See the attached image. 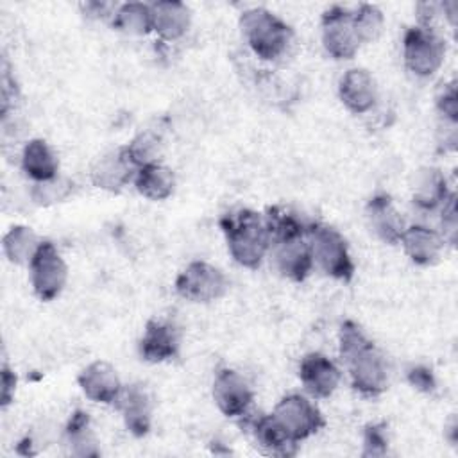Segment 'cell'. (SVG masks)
<instances>
[{"instance_id":"22","label":"cell","mask_w":458,"mask_h":458,"mask_svg":"<svg viewBox=\"0 0 458 458\" xmlns=\"http://www.w3.org/2000/svg\"><path fill=\"white\" fill-rule=\"evenodd\" d=\"M413 202L422 209L440 208L451 195L447 190V181L438 168L424 166L415 172L411 182Z\"/></svg>"},{"instance_id":"32","label":"cell","mask_w":458,"mask_h":458,"mask_svg":"<svg viewBox=\"0 0 458 458\" xmlns=\"http://www.w3.org/2000/svg\"><path fill=\"white\" fill-rule=\"evenodd\" d=\"M442 208V218H440V236L445 243L454 245L456 242V231H458V215H456V195L451 193L447 200L440 206Z\"/></svg>"},{"instance_id":"20","label":"cell","mask_w":458,"mask_h":458,"mask_svg":"<svg viewBox=\"0 0 458 458\" xmlns=\"http://www.w3.org/2000/svg\"><path fill=\"white\" fill-rule=\"evenodd\" d=\"M252 437L261 453L270 456H293L297 453V442L286 433V429L274 419V415H263L252 422Z\"/></svg>"},{"instance_id":"10","label":"cell","mask_w":458,"mask_h":458,"mask_svg":"<svg viewBox=\"0 0 458 458\" xmlns=\"http://www.w3.org/2000/svg\"><path fill=\"white\" fill-rule=\"evenodd\" d=\"M268 252L276 268L292 281H304L313 267V256L308 236H288L270 242Z\"/></svg>"},{"instance_id":"31","label":"cell","mask_w":458,"mask_h":458,"mask_svg":"<svg viewBox=\"0 0 458 458\" xmlns=\"http://www.w3.org/2000/svg\"><path fill=\"white\" fill-rule=\"evenodd\" d=\"M388 447L386 426L385 424H369L363 433V456H385Z\"/></svg>"},{"instance_id":"24","label":"cell","mask_w":458,"mask_h":458,"mask_svg":"<svg viewBox=\"0 0 458 458\" xmlns=\"http://www.w3.org/2000/svg\"><path fill=\"white\" fill-rule=\"evenodd\" d=\"M134 186L138 193L148 200H165L174 193L175 175L168 166L161 163H150L138 168L134 175Z\"/></svg>"},{"instance_id":"29","label":"cell","mask_w":458,"mask_h":458,"mask_svg":"<svg viewBox=\"0 0 458 458\" xmlns=\"http://www.w3.org/2000/svg\"><path fill=\"white\" fill-rule=\"evenodd\" d=\"M352 23H354L360 43H369V41H376L383 32L385 16L379 11V7L372 4H361L352 13Z\"/></svg>"},{"instance_id":"18","label":"cell","mask_w":458,"mask_h":458,"mask_svg":"<svg viewBox=\"0 0 458 458\" xmlns=\"http://www.w3.org/2000/svg\"><path fill=\"white\" fill-rule=\"evenodd\" d=\"M399 243L403 245L406 256L417 265L435 263L445 245L440 233L426 225H408L403 231Z\"/></svg>"},{"instance_id":"7","label":"cell","mask_w":458,"mask_h":458,"mask_svg":"<svg viewBox=\"0 0 458 458\" xmlns=\"http://www.w3.org/2000/svg\"><path fill=\"white\" fill-rule=\"evenodd\" d=\"M175 290L186 301L211 302L225 293L227 279L220 268L206 261H193L177 276Z\"/></svg>"},{"instance_id":"26","label":"cell","mask_w":458,"mask_h":458,"mask_svg":"<svg viewBox=\"0 0 458 458\" xmlns=\"http://www.w3.org/2000/svg\"><path fill=\"white\" fill-rule=\"evenodd\" d=\"M64 442H66L70 454H75V456H97L98 454L97 440L91 431L89 417L86 411L77 410L70 417V420L64 428Z\"/></svg>"},{"instance_id":"11","label":"cell","mask_w":458,"mask_h":458,"mask_svg":"<svg viewBox=\"0 0 458 458\" xmlns=\"http://www.w3.org/2000/svg\"><path fill=\"white\" fill-rule=\"evenodd\" d=\"M249 383L233 369H222L213 381V399L218 410L227 417H242L252 404Z\"/></svg>"},{"instance_id":"17","label":"cell","mask_w":458,"mask_h":458,"mask_svg":"<svg viewBox=\"0 0 458 458\" xmlns=\"http://www.w3.org/2000/svg\"><path fill=\"white\" fill-rule=\"evenodd\" d=\"M179 351V335L174 326L159 320H148L140 340V354L150 363H161L174 358Z\"/></svg>"},{"instance_id":"35","label":"cell","mask_w":458,"mask_h":458,"mask_svg":"<svg viewBox=\"0 0 458 458\" xmlns=\"http://www.w3.org/2000/svg\"><path fill=\"white\" fill-rule=\"evenodd\" d=\"M16 388V376L11 372L7 365L2 367V406H7L14 395Z\"/></svg>"},{"instance_id":"9","label":"cell","mask_w":458,"mask_h":458,"mask_svg":"<svg viewBox=\"0 0 458 458\" xmlns=\"http://www.w3.org/2000/svg\"><path fill=\"white\" fill-rule=\"evenodd\" d=\"M322 45L335 59H351L360 48L352 13L333 5L322 14Z\"/></svg>"},{"instance_id":"8","label":"cell","mask_w":458,"mask_h":458,"mask_svg":"<svg viewBox=\"0 0 458 458\" xmlns=\"http://www.w3.org/2000/svg\"><path fill=\"white\" fill-rule=\"evenodd\" d=\"M272 415L295 442L306 440L324 426L320 410L301 394L284 395L276 404Z\"/></svg>"},{"instance_id":"2","label":"cell","mask_w":458,"mask_h":458,"mask_svg":"<svg viewBox=\"0 0 458 458\" xmlns=\"http://www.w3.org/2000/svg\"><path fill=\"white\" fill-rule=\"evenodd\" d=\"M220 227L233 259L245 268H258L270 247L265 218L249 208H238L220 218Z\"/></svg>"},{"instance_id":"5","label":"cell","mask_w":458,"mask_h":458,"mask_svg":"<svg viewBox=\"0 0 458 458\" xmlns=\"http://www.w3.org/2000/svg\"><path fill=\"white\" fill-rule=\"evenodd\" d=\"M445 41L438 36L435 29L428 27H410L403 38V57L406 68L419 75H433L444 63Z\"/></svg>"},{"instance_id":"12","label":"cell","mask_w":458,"mask_h":458,"mask_svg":"<svg viewBox=\"0 0 458 458\" xmlns=\"http://www.w3.org/2000/svg\"><path fill=\"white\" fill-rule=\"evenodd\" d=\"M77 383L88 399L102 404H114L123 388L116 369L102 360L91 361L88 367H84L77 377Z\"/></svg>"},{"instance_id":"25","label":"cell","mask_w":458,"mask_h":458,"mask_svg":"<svg viewBox=\"0 0 458 458\" xmlns=\"http://www.w3.org/2000/svg\"><path fill=\"white\" fill-rule=\"evenodd\" d=\"M113 27L129 36H143L154 29L152 5L141 2H127L114 9Z\"/></svg>"},{"instance_id":"16","label":"cell","mask_w":458,"mask_h":458,"mask_svg":"<svg viewBox=\"0 0 458 458\" xmlns=\"http://www.w3.org/2000/svg\"><path fill=\"white\" fill-rule=\"evenodd\" d=\"M114 404L123 417L125 428L134 437H143L148 433L152 422V403L143 386H123Z\"/></svg>"},{"instance_id":"28","label":"cell","mask_w":458,"mask_h":458,"mask_svg":"<svg viewBox=\"0 0 458 458\" xmlns=\"http://www.w3.org/2000/svg\"><path fill=\"white\" fill-rule=\"evenodd\" d=\"M161 147H163L161 134L154 129H147L140 132L129 145H125V150L132 159V163L140 168L150 163H157Z\"/></svg>"},{"instance_id":"6","label":"cell","mask_w":458,"mask_h":458,"mask_svg":"<svg viewBox=\"0 0 458 458\" xmlns=\"http://www.w3.org/2000/svg\"><path fill=\"white\" fill-rule=\"evenodd\" d=\"M30 284L38 299H55L68 279V267L52 242H41L34 258L29 263Z\"/></svg>"},{"instance_id":"23","label":"cell","mask_w":458,"mask_h":458,"mask_svg":"<svg viewBox=\"0 0 458 458\" xmlns=\"http://www.w3.org/2000/svg\"><path fill=\"white\" fill-rule=\"evenodd\" d=\"M21 168L34 182H43L57 175L59 161L45 140L34 138L23 147Z\"/></svg>"},{"instance_id":"14","label":"cell","mask_w":458,"mask_h":458,"mask_svg":"<svg viewBox=\"0 0 458 458\" xmlns=\"http://www.w3.org/2000/svg\"><path fill=\"white\" fill-rule=\"evenodd\" d=\"M136 172H138V166L129 157L125 147H120L116 150L107 152L93 165L91 181L97 188H102L107 191H118L125 184L134 181Z\"/></svg>"},{"instance_id":"13","label":"cell","mask_w":458,"mask_h":458,"mask_svg":"<svg viewBox=\"0 0 458 458\" xmlns=\"http://www.w3.org/2000/svg\"><path fill=\"white\" fill-rule=\"evenodd\" d=\"M299 377L311 397H329L340 383V369L324 354L310 352L301 360Z\"/></svg>"},{"instance_id":"19","label":"cell","mask_w":458,"mask_h":458,"mask_svg":"<svg viewBox=\"0 0 458 458\" xmlns=\"http://www.w3.org/2000/svg\"><path fill=\"white\" fill-rule=\"evenodd\" d=\"M367 220L372 231L386 243H399L406 224L401 213L394 208L388 195H376L367 204Z\"/></svg>"},{"instance_id":"15","label":"cell","mask_w":458,"mask_h":458,"mask_svg":"<svg viewBox=\"0 0 458 458\" xmlns=\"http://www.w3.org/2000/svg\"><path fill=\"white\" fill-rule=\"evenodd\" d=\"M338 95L351 113L363 114L376 106L377 86L374 77L367 70L351 68L340 79Z\"/></svg>"},{"instance_id":"27","label":"cell","mask_w":458,"mask_h":458,"mask_svg":"<svg viewBox=\"0 0 458 458\" xmlns=\"http://www.w3.org/2000/svg\"><path fill=\"white\" fill-rule=\"evenodd\" d=\"M39 245L41 240L27 225H13L4 236V254L16 265H29Z\"/></svg>"},{"instance_id":"33","label":"cell","mask_w":458,"mask_h":458,"mask_svg":"<svg viewBox=\"0 0 458 458\" xmlns=\"http://www.w3.org/2000/svg\"><path fill=\"white\" fill-rule=\"evenodd\" d=\"M437 107L445 120L451 123L458 122V93L454 82H449L440 89L437 97Z\"/></svg>"},{"instance_id":"30","label":"cell","mask_w":458,"mask_h":458,"mask_svg":"<svg viewBox=\"0 0 458 458\" xmlns=\"http://www.w3.org/2000/svg\"><path fill=\"white\" fill-rule=\"evenodd\" d=\"M72 191V182L63 179V177H54L50 181H43V182H36L34 190H32V199L38 204H54L59 202L63 199H66Z\"/></svg>"},{"instance_id":"4","label":"cell","mask_w":458,"mask_h":458,"mask_svg":"<svg viewBox=\"0 0 458 458\" xmlns=\"http://www.w3.org/2000/svg\"><path fill=\"white\" fill-rule=\"evenodd\" d=\"M308 242L313 263H317L327 276L335 279L351 281L354 276V263L351 259L345 238L335 227L315 222L308 234Z\"/></svg>"},{"instance_id":"1","label":"cell","mask_w":458,"mask_h":458,"mask_svg":"<svg viewBox=\"0 0 458 458\" xmlns=\"http://www.w3.org/2000/svg\"><path fill=\"white\" fill-rule=\"evenodd\" d=\"M340 356L347 363L352 386L365 395H379L388 385V369L383 354L352 320L342 324Z\"/></svg>"},{"instance_id":"21","label":"cell","mask_w":458,"mask_h":458,"mask_svg":"<svg viewBox=\"0 0 458 458\" xmlns=\"http://www.w3.org/2000/svg\"><path fill=\"white\" fill-rule=\"evenodd\" d=\"M154 29L161 39L175 41L186 34L191 23V14L186 4L177 0H165L152 4Z\"/></svg>"},{"instance_id":"3","label":"cell","mask_w":458,"mask_h":458,"mask_svg":"<svg viewBox=\"0 0 458 458\" xmlns=\"http://www.w3.org/2000/svg\"><path fill=\"white\" fill-rule=\"evenodd\" d=\"M240 29L250 50L263 61L279 59L293 39L290 25L263 7L243 11Z\"/></svg>"},{"instance_id":"34","label":"cell","mask_w":458,"mask_h":458,"mask_svg":"<svg viewBox=\"0 0 458 458\" xmlns=\"http://www.w3.org/2000/svg\"><path fill=\"white\" fill-rule=\"evenodd\" d=\"M408 381H410V385L411 386H415L417 390H420V392H426V394H429V392H433L435 390V377H433V374H431V370L429 369H426V367H411L410 370H408Z\"/></svg>"}]
</instances>
